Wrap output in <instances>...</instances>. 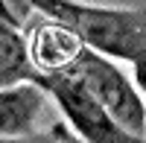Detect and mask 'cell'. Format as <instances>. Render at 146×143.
<instances>
[{
    "mask_svg": "<svg viewBox=\"0 0 146 143\" xmlns=\"http://www.w3.org/2000/svg\"><path fill=\"white\" fill-rule=\"evenodd\" d=\"M41 15L62 21L85 41V47L105 58H120L137 67L146 88V12L91 6L79 0H27Z\"/></svg>",
    "mask_w": 146,
    "mask_h": 143,
    "instance_id": "cell-1",
    "label": "cell"
},
{
    "mask_svg": "<svg viewBox=\"0 0 146 143\" xmlns=\"http://www.w3.org/2000/svg\"><path fill=\"white\" fill-rule=\"evenodd\" d=\"M64 76H70L91 99L100 102L117 126L146 140V99L111 58L85 50L79 62L64 70Z\"/></svg>",
    "mask_w": 146,
    "mask_h": 143,
    "instance_id": "cell-2",
    "label": "cell"
},
{
    "mask_svg": "<svg viewBox=\"0 0 146 143\" xmlns=\"http://www.w3.org/2000/svg\"><path fill=\"white\" fill-rule=\"evenodd\" d=\"M38 85H44L47 93L62 105L64 117L85 137V143H146L143 137H135V134H129L123 126H117L111 120V114L96 99H91L70 76H64V73L41 76Z\"/></svg>",
    "mask_w": 146,
    "mask_h": 143,
    "instance_id": "cell-3",
    "label": "cell"
},
{
    "mask_svg": "<svg viewBox=\"0 0 146 143\" xmlns=\"http://www.w3.org/2000/svg\"><path fill=\"white\" fill-rule=\"evenodd\" d=\"M85 50H88L85 41L70 26L47 15L29 29V53L41 76H56V73L70 70L82 58Z\"/></svg>",
    "mask_w": 146,
    "mask_h": 143,
    "instance_id": "cell-4",
    "label": "cell"
},
{
    "mask_svg": "<svg viewBox=\"0 0 146 143\" xmlns=\"http://www.w3.org/2000/svg\"><path fill=\"white\" fill-rule=\"evenodd\" d=\"M47 88L38 82H21V85L3 88L0 93V128H3V140H18L32 132L35 120L47 102Z\"/></svg>",
    "mask_w": 146,
    "mask_h": 143,
    "instance_id": "cell-5",
    "label": "cell"
},
{
    "mask_svg": "<svg viewBox=\"0 0 146 143\" xmlns=\"http://www.w3.org/2000/svg\"><path fill=\"white\" fill-rule=\"evenodd\" d=\"M41 73L32 62L29 53V38H23L21 29L9 21V12L3 15L0 26V82L3 88L21 85V82H38Z\"/></svg>",
    "mask_w": 146,
    "mask_h": 143,
    "instance_id": "cell-6",
    "label": "cell"
},
{
    "mask_svg": "<svg viewBox=\"0 0 146 143\" xmlns=\"http://www.w3.org/2000/svg\"><path fill=\"white\" fill-rule=\"evenodd\" d=\"M143 93H146V88H143ZM143 99H146V97H143Z\"/></svg>",
    "mask_w": 146,
    "mask_h": 143,
    "instance_id": "cell-7",
    "label": "cell"
}]
</instances>
